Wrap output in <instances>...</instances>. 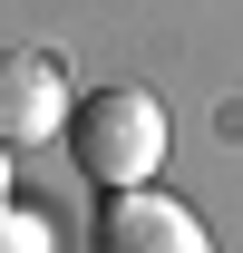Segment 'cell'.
<instances>
[{"mask_svg": "<svg viewBox=\"0 0 243 253\" xmlns=\"http://www.w3.org/2000/svg\"><path fill=\"white\" fill-rule=\"evenodd\" d=\"M88 253H214V234L156 185H117L88 224Z\"/></svg>", "mask_w": 243, "mask_h": 253, "instance_id": "7a4b0ae2", "label": "cell"}, {"mask_svg": "<svg viewBox=\"0 0 243 253\" xmlns=\"http://www.w3.org/2000/svg\"><path fill=\"white\" fill-rule=\"evenodd\" d=\"M0 195H10V146H0Z\"/></svg>", "mask_w": 243, "mask_h": 253, "instance_id": "5b68a950", "label": "cell"}, {"mask_svg": "<svg viewBox=\"0 0 243 253\" xmlns=\"http://www.w3.org/2000/svg\"><path fill=\"white\" fill-rule=\"evenodd\" d=\"M68 136V68L49 49H0V146Z\"/></svg>", "mask_w": 243, "mask_h": 253, "instance_id": "3957f363", "label": "cell"}, {"mask_svg": "<svg viewBox=\"0 0 243 253\" xmlns=\"http://www.w3.org/2000/svg\"><path fill=\"white\" fill-rule=\"evenodd\" d=\"M68 156L88 166L97 195L156 185V166H165V107H156L146 88H88L68 107Z\"/></svg>", "mask_w": 243, "mask_h": 253, "instance_id": "6da1fadb", "label": "cell"}, {"mask_svg": "<svg viewBox=\"0 0 243 253\" xmlns=\"http://www.w3.org/2000/svg\"><path fill=\"white\" fill-rule=\"evenodd\" d=\"M0 253H49V224L20 214V205H0Z\"/></svg>", "mask_w": 243, "mask_h": 253, "instance_id": "277c9868", "label": "cell"}]
</instances>
